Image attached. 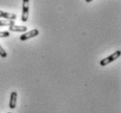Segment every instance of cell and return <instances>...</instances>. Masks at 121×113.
Segmentation results:
<instances>
[{"instance_id": "cell-7", "label": "cell", "mask_w": 121, "mask_h": 113, "mask_svg": "<svg viewBox=\"0 0 121 113\" xmlns=\"http://www.w3.org/2000/svg\"><path fill=\"white\" fill-rule=\"evenodd\" d=\"M12 25H15L14 20H0V26H11Z\"/></svg>"}, {"instance_id": "cell-3", "label": "cell", "mask_w": 121, "mask_h": 113, "mask_svg": "<svg viewBox=\"0 0 121 113\" xmlns=\"http://www.w3.org/2000/svg\"><path fill=\"white\" fill-rule=\"evenodd\" d=\"M39 33V30L37 29H33V30L28 31L26 33H24L23 35L20 36V40L21 41H25V40H28L30 38H35L36 36H38Z\"/></svg>"}, {"instance_id": "cell-6", "label": "cell", "mask_w": 121, "mask_h": 113, "mask_svg": "<svg viewBox=\"0 0 121 113\" xmlns=\"http://www.w3.org/2000/svg\"><path fill=\"white\" fill-rule=\"evenodd\" d=\"M0 17H4L9 20H15L16 19V14L14 13H8V12H4V11H0Z\"/></svg>"}, {"instance_id": "cell-1", "label": "cell", "mask_w": 121, "mask_h": 113, "mask_svg": "<svg viewBox=\"0 0 121 113\" xmlns=\"http://www.w3.org/2000/svg\"><path fill=\"white\" fill-rule=\"evenodd\" d=\"M120 55H121L120 50H117V51H115L114 53H112V55L108 56L107 58L102 59V60L100 61V65L105 66V65H106V64H108V63H112V62H113L114 60L118 59V58L120 57Z\"/></svg>"}, {"instance_id": "cell-2", "label": "cell", "mask_w": 121, "mask_h": 113, "mask_svg": "<svg viewBox=\"0 0 121 113\" xmlns=\"http://www.w3.org/2000/svg\"><path fill=\"white\" fill-rule=\"evenodd\" d=\"M29 2L30 0H23V7H22V17L21 21L26 22L29 17Z\"/></svg>"}, {"instance_id": "cell-11", "label": "cell", "mask_w": 121, "mask_h": 113, "mask_svg": "<svg viewBox=\"0 0 121 113\" xmlns=\"http://www.w3.org/2000/svg\"><path fill=\"white\" fill-rule=\"evenodd\" d=\"M9 113H11V112H9Z\"/></svg>"}, {"instance_id": "cell-8", "label": "cell", "mask_w": 121, "mask_h": 113, "mask_svg": "<svg viewBox=\"0 0 121 113\" xmlns=\"http://www.w3.org/2000/svg\"><path fill=\"white\" fill-rule=\"evenodd\" d=\"M0 56L2 57V58H6L7 57V53L6 51L3 49V47L0 45Z\"/></svg>"}, {"instance_id": "cell-5", "label": "cell", "mask_w": 121, "mask_h": 113, "mask_svg": "<svg viewBox=\"0 0 121 113\" xmlns=\"http://www.w3.org/2000/svg\"><path fill=\"white\" fill-rule=\"evenodd\" d=\"M9 30L11 31H18V32H25L27 30V27L25 26V25H12L10 26Z\"/></svg>"}, {"instance_id": "cell-10", "label": "cell", "mask_w": 121, "mask_h": 113, "mask_svg": "<svg viewBox=\"0 0 121 113\" xmlns=\"http://www.w3.org/2000/svg\"><path fill=\"white\" fill-rule=\"evenodd\" d=\"M91 1H93V0H85V2H87V3H91Z\"/></svg>"}, {"instance_id": "cell-9", "label": "cell", "mask_w": 121, "mask_h": 113, "mask_svg": "<svg viewBox=\"0 0 121 113\" xmlns=\"http://www.w3.org/2000/svg\"><path fill=\"white\" fill-rule=\"evenodd\" d=\"M10 37L9 31H0V38H8Z\"/></svg>"}, {"instance_id": "cell-4", "label": "cell", "mask_w": 121, "mask_h": 113, "mask_svg": "<svg viewBox=\"0 0 121 113\" xmlns=\"http://www.w3.org/2000/svg\"><path fill=\"white\" fill-rule=\"evenodd\" d=\"M17 94L16 91H12L11 93V98H10V104L9 106L11 109H15L17 105Z\"/></svg>"}]
</instances>
